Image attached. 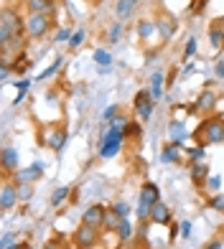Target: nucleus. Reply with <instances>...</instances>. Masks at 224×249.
<instances>
[{
	"label": "nucleus",
	"instance_id": "f257e3e1",
	"mask_svg": "<svg viewBox=\"0 0 224 249\" xmlns=\"http://www.w3.org/2000/svg\"><path fill=\"white\" fill-rule=\"evenodd\" d=\"M20 28L26 31V23L20 20V16H18V10H13V8H3V16H0V46H8V43H13V41H18V36H20Z\"/></svg>",
	"mask_w": 224,
	"mask_h": 249
},
{
	"label": "nucleus",
	"instance_id": "f03ea898",
	"mask_svg": "<svg viewBox=\"0 0 224 249\" xmlns=\"http://www.w3.org/2000/svg\"><path fill=\"white\" fill-rule=\"evenodd\" d=\"M194 140L199 145H219L224 142V117H209L194 130Z\"/></svg>",
	"mask_w": 224,
	"mask_h": 249
},
{
	"label": "nucleus",
	"instance_id": "7ed1b4c3",
	"mask_svg": "<svg viewBox=\"0 0 224 249\" xmlns=\"http://www.w3.org/2000/svg\"><path fill=\"white\" fill-rule=\"evenodd\" d=\"M49 31H51V16L36 13V16L26 18V36L28 38H43Z\"/></svg>",
	"mask_w": 224,
	"mask_h": 249
},
{
	"label": "nucleus",
	"instance_id": "20e7f679",
	"mask_svg": "<svg viewBox=\"0 0 224 249\" xmlns=\"http://www.w3.org/2000/svg\"><path fill=\"white\" fill-rule=\"evenodd\" d=\"M97 242H99V229H97V226H89V224L76 226L74 244L79 249H92V247H97Z\"/></svg>",
	"mask_w": 224,
	"mask_h": 249
},
{
	"label": "nucleus",
	"instance_id": "39448f33",
	"mask_svg": "<svg viewBox=\"0 0 224 249\" xmlns=\"http://www.w3.org/2000/svg\"><path fill=\"white\" fill-rule=\"evenodd\" d=\"M132 107H135V112H138L140 120H150L155 102H153V97H150L148 89H140V92L135 94V99H132Z\"/></svg>",
	"mask_w": 224,
	"mask_h": 249
},
{
	"label": "nucleus",
	"instance_id": "423d86ee",
	"mask_svg": "<svg viewBox=\"0 0 224 249\" xmlns=\"http://www.w3.org/2000/svg\"><path fill=\"white\" fill-rule=\"evenodd\" d=\"M105 216H107V209L102 206V203H92L84 213H82V224H89V226H102L105 224Z\"/></svg>",
	"mask_w": 224,
	"mask_h": 249
},
{
	"label": "nucleus",
	"instance_id": "0eeeda50",
	"mask_svg": "<svg viewBox=\"0 0 224 249\" xmlns=\"http://www.w3.org/2000/svg\"><path fill=\"white\" fill-rule=\"evenodd\" d=\"M43 176V163H33L28 168H18V171L13 173L16 183H33V180H38Z\"/></svg>",
	"mask_w": 224,
	"mask_h": 249
},
{
	"label": "nucleus",
	"instance_id": "6e6552de",
	"mask_svg": "<svg viewBox=\"0 0 224 249\" xmlns=\"http://www.w3.org/2000/svg\"><path fill=\"white\" fill-rule=\"evenodd\" d=\"M18 186L13 183H3V191H0V209L3 211H10L18 203Z\"/></svg>",
	"mask_w": 224,
	"mask_h": 249
},
{
	"label": "nucleus",
	"instance_id": "1a4fd4ad",
	"mask_svg": "<svg viewBox=\"0 0 224 249\" xmlns=\"http://www.w3.org/2000/svg\"><path fill=\"white\" fill-rule=\"evenodd\" d=\"M188 171H191V183L196 188H204L206 186V178H209V165L201 160V163H191L188 165Z\"/></svg>",
	"mask_w": 224,
	"mask_h": 249
},
{
	"label": "nucleus",
	"instance_id": "9d476101",
	"mask_svg": "<svg viewBox=\"0 0 224 249\" xmlns=\"http://www.w3.org/2000/svg\"><path fill=\"white\" fill-rule=\"evenodd\" d=\"M150 224H161V226L171 224V209H168L163 201H158V203L150 206Z\"/></svg>",
	"mask_w": 224,
	"mask_h": 249
},
{
	"label": "nucleus",
	"instance_id": "9b49d317",
	"mask_svg": "<svg viewBox=\"0 0 224 249\" xmlns=\"http://www.w3.org/2000/svg\"><path fill=\"white\" fill-rule=\"evenodd\" d=\"M26 8H28V16H36V13L51 16L56 5H54V0H26Z\"/></svg>",
	"mask_w": 224,
	"mask_h": 249
},
{
	"label": "nucleus",
	"instance_id": "f8f14e48",
	"mask_svg": "<svg viewBox=\"0 0 224 249\" xmlns=\"http://www.w3.org/2000/svg\"><path fill=\"white\" fill-rule=\"evenodd\" d=\"M217 92L214 89H204V92H201L199 97H196V109H201V112H211L217 107Z\"/></svg>",
	"mask_w": 224,
	"mask_h": 249
},
{
	"label": "nucleus",
	"instance_id": "ddd939ff",
	"mask_svg": "<svg viewBox=\"0 0 224 249\" xmlns=\"http://www.w3.org/2000/svg\"><path fill=\"white\" fill-rule=\"evenodd\" d=\"M18 171V150L10 148V145H5L3 148V173H16Z\"/></svg>",
	"mask_w": 224,
	"mask_h": 249
},
{
	"label": "nucleus",
	"instance_id": "4468645a",
	"mask_svg": "<svg viewBox=\"0 0 224 249\" xmlns=\"http://www.w3.org/2000/svg\"><path fill=\"white\" fill-rule=\"evenodd\" d=\"M168 135H171V142L184 145V140L188 138V132H186V124H184L181 120H171V122H168Z\"/></svg>",
	"mask_w": 224,
	"mask_h": 249
},
{
	"label": "nucleus",
	"instance_id": "2eb2a0df",
	"mask_svg": "<svg viewBox=\"0 0 224 249\" xmlns=\"http://www.w3.org/2000/svg\"><path fill=\"white\" fill-rule=\"evenodd\" d=\"M140 201L150 203V206H153V203H158L161 201V188L155 183H150V180H148V183H143L140 186Z\"/></svg>",
	"mask_w": 224,
	"mask_h": 249
},
{
	"label": "nucleus",
	"instance_id": "dca6fc26",
	"mask_svg": "<svg viewBox=\"0 0 224 249\" xmlns=\"http://www.w3.org/2000/svg\"><path fill=\"white\" fill-rule=\"evenodd\" d=\"M178 160H181V145H178V142L163 145V150H161V163H178Z\"/></svg>",
	"mask_w": 224,
	"mask_h": 249
},
{
	"label": "nucleus",
	"instance_id": "f3484780",
	"mask_svg": "<svg viewBox=\"0 0 224 249\" xmlns=\"http://www.w3.org/2000/svg\"><path fill=\"white\" fill-rule=\"evenodd\" d=\"M163 84H166V74L153 71L150 74V97H153V102H158L163 97Z\"/></svg>",
	"mask_w": 224,
	"mask_h": 249
},
{
	"label": "nucleus",
	"instance_id": "a211bd4d",
	"mask_svg": "<svg viewBox=\"0 0 224 249\" xmlns=\"http://www.w3.org/2000/svg\"><path fill=\"white\" fill-rule=\"evenodd\" d=\"M46 145H49L51 150L61 153V150H64V145H66V130H64V127H56V130L51 132V138L46 140Z\"/></svg>",
	"mask_w": 224,
	"mask_h": 249
},
{
	"label": "nucleus",
	"instance_id": "6ab92c4d",
	"mask_svg": "<svg viewBox=\"0 0 224 249\" xmlns=\"http://www.w3.org/2000/svg\"><path fill=\"white\" fill-rule=\"evenodd\" d=\"M155 28H158L161 38H163V41H168V38L173 36V31H176V23H173L171 18H161V20H158V26H155Z\"/></svg>",
	"mask_w": 224,
	"mask_h": 249
},
{
	"label": "nucleus",
	"instance_id": "aec40b11",
	"mask_svg": "<svg viewBox=\"0 0 224 249\" xmlns=\"http://www.w3.org/2000/svg\"><path fill=\"white\" fill-rule=\"evenodd\" d=\"M69 191H72L69 186H59V188H56L54 194H51V206H54V209H59L61 203L69 198Z\"/></svg>",
	"mask_w": 224,
	"mask_h": 249
},
{
	"label": "nucleus",
	"instance_id": "412c9836",
	"mask_svg": "<svg viewBox=\"0 0 224 249\" xmlns=\"http://www.w3.org/2000/svg\"><path fill=\"white\" fill-rule=\"evenodd\" d=\"M209 43H211V49H224V28L214 26L209 31Z\"/></svg>",
	"mask_w": 224,
	"mask_h": 249
},
{
	"label": "nucleus",
	"instance_id": "4be33fe9",
	"mask_svg": "<svg viewBox=\"0 0 224 249\" xmlns=\"http://www.w3.org/2000/svg\"><path fill=\"white\" fill-rule=\"evenodd\" d=\"M132 10H135V3L132 0H117V5H115V13H117V18L122 20V18H128Z\"/></svg>",
	"mask_w": 224,
	"mask_h": 249
},
{
	"label": "nucleus",
	"instance_id": "5701e85b",
	"mask_svg": "<svg viewBox=\"0 0 224 249\" xmlns=\"http://www.w3.org/2000/svg\"><path fill=\"white\" fill-rule=\"evenodd\" d=\"M186 158H188V165H191V163H201V160L206 158L204 145H196V148H188V150H186Z\"/></svg>",
	"mask_w": 224,
	"mask_h": 249
},
{
	"label": "nucleus",
	"instance_id": "b1692460",
	"mask_svg": "<svg viewBox=\"0 0 224 249\" xmlns=\"http://www.w3.org/2000/svg\"><path fill=\"white\" fill-rule=\"evenodd\" d=\"M132 231H135V229H132V224H130L128 219H122V221H120V226H117V236H120V242H130V239H132Z\"/></svg>",
	"mask_w": 224,
	"mask_h": 249
},
{
	"label": "nucleus",
	"instance_id": "393cba45",
	"mask_svg": "<svg viewBox=\"0 0 224 249\" xmlns=\"http://www.w3.org/2000/svg\"><path fill=\"white\" fill-rule=\"evenodd\" d=\"M120 221H122V219L117 216V213L112 211V209H107V216H105V224H102V226H105V229H110V231H117Z\"/></svg>",
	"mask_w": 224,
	"mask_h": 249
},
{
	"label": "nucleus",
	"instance_id": "a878e982",
	"mask_svg": "<svg viewBox=\"0 0 224 249\" xmlns=\"http://www.w3.org/2000/svg\"><path fill=\"white\" fill-rule=\"evenodd\" d=\"M84 41H87V31H84V28H79V31H74V36L69 38V49L74 51V49H79V46H84Z\"/></svg>",
	"mask_w": 224,
	"mask_h": 249
},
{
	"label": "nucleus",
	"instance_id": "bb28decb",
	"mask_svg": "<svg viewBox=\"0 0 224 249\" xmlns=\"http://www.w3.org/2000/svg\"><path fill=\"white\" fill-rule=\"evenodd\" d=\"M61 64H64V56H56V59H54V64L49 66V69L38 74V79H41V82H43V79H49V76H54L56 71H59V69H61Z\"/></svg>",
	"mask_w": 224,
	"mask_h": 249
},
{
	"label": "nucleus",
	"instance_id": "cd10ccee",
	"mask_svg": "<svg viewBox=\"0 0 224 249\" xmlns=\"http://www.w3.org/2000/svg\"><path fill=\"white\" fill-rule=\"evenodd\" d=\"M153 31H155V26L150 23V20H140V23H138V36L140 38H150Z\"/></svg>",
	"mask_w": 224,
	"mask_h": 249
},
{
	"label": "nucleus",
	"instance_id": "c85d7f7f",
	"mask_svg": "<svg viewBox=\"0 0 224 249\" xmlns=\"http://www.w3.org/2000/svg\"><path fill=\"white\" fill-rule=\"evenodd\" d=\"M94 61L102 66V69H110V64H112V56L107 53V51H102V49H97L94 51Z\"/></svg>",
	"mask_w": 224,
	"mask_h": 249
},
{
	"label": "nucleus",
	"instance_id": "c756f323",
	"mask_svg": "<svg viewBox=\"0 0 224 249\" xmlns=\"http://www.w3.org/2000/svg\"><path fill=\"white\" fill-rule=\"evenodd\" d=\"M112 211H115L117 213V216L120 219H128V213H130V206H128V203L125 201H115V203H112V206H110Z\"/></svg>",
	"mask_w": 224,
	"mask_h": 249
},
{
	"label": "nucleus",
	"instance_id": "7c9ffc66",
	"mask_svg": "<svg viewBox=\"0 0 224 249\" xmlns=\"http://www.w3.org/2000/svg\"><path fill=\"white\" fill-rule=\"evenodd\" d=\"M33 191H36V188H33V183H18V198L20 201H28L33 196Z\"/></svg>",
	"mask_w": 224,
	"mask_h": 249
},
{
	"label": "nucleus",
	"instance_id": "2f4dec72",
	"mask_svg": "<svg viewBox=\"0 0 224 249\" xmlns=\"http://www.w3.org/2000/svg\"><path fill=\"white\" fill-rule=\"evenodd\" d=\"M18 242V234L16 231H5L3 236H0V249H8V247H13Z\"/></svg>",
	"mask_w": 224,
	"mask_h": 249
},
{
	"label": "nucleus",
	"instance_id": "473e14b6",
	"mask_svg": "<svg viewBox=\"0 0 224 249\" xmlns=\"http://www.w3.org/2000/svg\"><path fill=\"white\" fill-rule=\"evenodd\" d=\"M204 188H209V191H214V194H219V188H222V176H209Z\"/></svg>",
	"mask_w": 224,
	"mask_h": 249
},
{
	"label": "nucleus",
	"instance_id": "72a5a7b5",
	"mask_svg": "<svg viewBox=\"0 0 224 249\" xmlns=\"http://www.w3.org/2000/svg\"><path fill=\"white\" fill-rule=\"evenodd\" d=\"M120 36H122V23L117 20V23H112V28H110V43H117Z\"/></svg>",
	"mask_w": 224,
	"mask_h": 249
},
{
	"label": "nucleus",
	"instance_id": "f704fd0d",
	"mask_svg": "<svg viewBox=\"0 0 224 249\" xmlns=\"http://www.w3.org/2000/svg\"><path fill=\"white\" fill-rule=\"evenodd\" d=\"M125 135H130V138H143V130H140V124H138V122H128Z\"/></svg>",
	"mask_w": 224,
	"mask_h": 249
},
{
	"label": "nucleus",
	"instance_id": "c9c22d12",
	"mask_svg": "<svg viewBox=\"0 0 224 249\" xmlns=\"http://www.w3.org/2000/svg\"><path fill=\"white\" fill-rule=\"evenodd\" d=\"M196 43H199L196 38H188V41H186V49H184V59H191V56L196 53V49H199Z\"/></svg>",
	"mask_w": 224,
	"mask_h": 249
},
{
	"label": "nucleus",
	"instance_id": "e433bc0d",
	"mask_svg": "<svg viewBox=\"0 0 224 249\" xmlns=\"http://www.w3.org/2000/svg\"><path fill=\"white\" fill-rule=\"evenodd\" d=\"M209 206L214 209V211H222V213H224V194H217L214 198L209 201Z\"/></svg>",
	"mask_w": 224,
	"mask_h": 249
},
{
	"label": "nucleus",
	"instance_id": "4c0bfd02",
	"mask_svg": "<svg viewBox=\"0 0 224 249\" xmlns=\"http://www.w3.org/2000/svg\"><path fill=\"white\" fill-rule=\"evenodd\" d=\"M117 109H120V105H110L105 112H102V120H107V122H112L117 117Z\"/></svg>",
	"mask_w": 224,
	"mask_h": 249
},
{
	"label": "nucleus",
	"instance_id": "58836bf2",
	"mask_svg": "<svg viewBox=\"0 0 224 249\" xmlns=\"http://www.w3.org/2000/svg\"><path fill=\"white\" fill-rule=\"evenodd\" d=\"M148 226H150V219H148V221H140V224H138V229H135V231H138V239H143V242L148 239Z\"/></svg>",
	"mask_w": 224,
	"mask_h": 249
},
{
	"label": "nucleus",
	"instance_id": "ea45409f",
	"mask_svg": "<svg viewBox=\"0 0 224 249\" xmlns=\"http://www.w3.org/2000/svg\"><path fill=\"white\" fill-rule=\"evenodd\" d=\"M72 36H74V31H72V28H61L59 33H56V41H66V43H69Z\"/></svg>",
	"mask_w": 224,
	"mask_h": 249
},
{
	"label": "nucleus",
	"instance_id": "a19ab883",
	"mask_svg": "<svg viewBox=\"0 0 224 249\" xmlns=\"http://www.w3.org/2000/svg\"><path fill=\"white\" fill-rule=\"evenodd\" d=\"M0 79H3V82L10 79V64L8 61H3V66H0Z\"/></svg>",
	"mask_w": 224,
	"mask_h": 249
},
{
	"label": "nucleus",
	"instance_id": "79ce46f5",
	"mask_svg": "<svg viewBox=\"0 0 224 249\" xmlns=\"http://www.w3.org/2000/svg\"><path fill=\"white\" fill-rule=\"evenodd\" d=\"M181 236H184V239L191 236V221H181Z\"/></svg>",
	"mask_w": 224,
	"mask_h": 249
},
{
	"label": "nucleus",
	"instance_id": "37998d69",
	"mask_svg": "<svg viewBox=\"0 0 224 249\" xmlns=\"http://www.w3.org/2000/svg\"><path fill=\"white\" fill-rule=\"evenodd\" d=\"M16 87H18V92H28L31 82H28V79H20V82H16Z\"/></svg>",
	"mask_w": 224,
	"mask_h": 249
},
{
	"label": "nucleus",
	"instance_id": "c03bdc74",
	"mask_svg": "<svg viewBox=\"0 0 224 249\" xmlns=\"http://www.w3.org/2000/svg\"><path fill=\"white\" fill-rule=\"evenodd\" d=\"M214 74H217V79H224V61H219L214 66Z\"/></svg>",
	"mask_w": 224,
	"mask_h": 249
},
{
	"label": "nucleus",
	"instance_id": "a18cd8bd",
	"mask_svg": "<svg viewBox=\"0 0 224 249\" xmlns=\"http://www.w3.org/2000/svg\"><path fill=\"white\" fill-rule=\"evenodd\" d=\"M43 249H61V244L56 242V239H51V242H46V244H43Z\"/></svg>",
	"mask_w": 224,
	"mask_h": 249
},
{
	"label": "nucleus",
	"instance_id": "49530a36",
	"mask_svg": "<svg viewBox=\"0 0 224 249\" xmlns=\"http://www.w3.org/2000/svg\"><path fill=\"white\" fill-rule=\"evenodd\" d=\"M204 249H222V242H219V239H214V242H209Z\"/></svg>",
	"mask_w": 224,
	"mask_h": 249
},
{
	"label": "nucleus",
	"instance_id": "de8ad7c7",
	"mask_svg": "<svg viewBox=\"0 0 224 249\" xmlns=\"http://www.w3.org/2000/svg\"><path fill=\"white\" fill-rule=\"evenodd\" d=\"M23 97H26V92H18L16 99H13V105H20V102H23Z\"/></svg>",
	"mask_w": 224,
	"mask_h": 249
},
{
	"label": "nucleus",
	"instance_id": "09e8293b",
	"mask_svg": "<svg viewBox=\"0 0 224 249\" xmlns=\"http://www.w3.org/2000/svg\"><path fill=\"white\" fill-rule=\"evenodd\" d=\"M8 249H28V244H18V242H16L13 247H8Z\"/></svg>",
	"mask_w": 224,
	"mask_h": 249
},
{
	"label": "nucleus",
	"instance_id": "8fccbe9b",
	"mask_svg": "<svg viewBox=\"0 0 224 249\" xmlns=\"http://www.w3.org/2000/svg\"><path fill=\"white\" fill-rule=\"evenodd\" d=\"M199 3H201V5H199V8H204V5H206V3H209V0H199Z\"/></svg>",
	"mask_w": 224,
	"mask_h": 249
},
{
	"label": "nucleus",
	"instance_id": "3c124183",
	"mask_svg": "<svg viewBox=\"0 0 224 249\" xmlns=\"http://www.w3.org/2000/svg\"><path fill=\"white\" fill-rule=\"evenodd\" d=\"M132 3H135V5H138V3H140V0H132Z\"/></svg>",
	"mask_w": 224,
	"mask_h": 249
},
{
	"label": "nucleus",
	"instance_id": "603ef678",
	"mask_svg": "<svg viewBox=\"0 0 224 249\" xmlns=\"http://www.w3.org/2000/svg\"><path fill=\"white\" fill-rule=\"evenodd\" d=\"M161 249H166V247H161Z\"/></svg>",
	"mask_w": 224,
	"mask_h": 249
},
{
	"label": "nucleus",
	"instance_id": "864d4df0",
	"mask_svg": "<svg viewBox=\"0 0 224 249\" xmlns=\"http://www.w3.org/2000/svg\"><path fill=\"white\" fill-rule=\"evenodd\" d=\"M145 249H148V247H145Z\"/></svg>",
	"mask_w": 224,
	"mask_h": 249
}]
</instances>
